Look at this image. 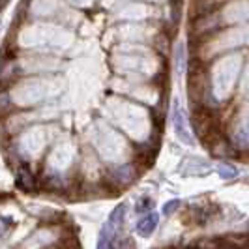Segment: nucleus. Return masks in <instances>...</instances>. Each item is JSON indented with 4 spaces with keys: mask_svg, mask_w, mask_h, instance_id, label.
<instances>
[{
    "mask_svg": "<svg viewBox=\"0 0 249 249\" xmlns=\"http://www.w3.org/2000/svg\"><path fill=\"white\" fill-rule=\"evenodd\" d=\"M173 122H175L176 137L186 144H193V133H191L189 124H187V114L178 103L175 105V111H173Z\"/></svg>",
    "mask_w": 249,
    "mask_h": 249,
    "instance_id": "nucleus-1",
    "label": "nucleus"
},
{
    "mask_svg": "<svg viewBox=\"0 0 249 249\" xmlns=\"http://www.w3.org/2000/svg\"><path fill=\"white\" fill-rule=\"evenodd\" d=\"M158 223H160V217H158V213L150 212L146 215H142L141 219H139L137 223V232L141 234L142 238H148L156 229H158Z\"/></svg>",
    "mask_w": 249,
    "mask_h": 249,
    "instance_id": "nucleus-2",
    "label": "nucleus"
},
{
    "mask_svg": "<svg viewBox=\"0 0 249 249\" xmlns=\"http://www.w3.org/2000/svg\"><path fill=\"white\" fill-rule=\"evenodd\" d=\"M116 234H118V231L107 221V223L103 225V229H101L100 240H98V248L96 249H109V246L112 244V240H114Z\"/></svg>",
    "mask_w": 249,
    "mask_h": 249,
    "instance_id": "nucleus-3",
    "label": "nucleus"
},
{
    "mask_svg": "<svg viewBox=\"0 0 249 249\" xmlns=\"http://www.w3.org/2000/svg\"><path fill=\"white\" fill-rule=\"evenodd\" d=\"M175 70L178 75L186 71V47L182 41H178V45L175 47Z\"/></svg>",
    "mask_w": 249,
    "mask_h": 249,
    "instance_id": "nucleus-4",
    "label": "nucleus"
},
{
    "mask_svg": "<svg viewBox=\"0 0 249 249\" xmlns=\"http://www.w3.org/2000/svg\"><path fill=\"white\" fill-rule=\"evenodd\" d=\"M17 186L21 189H25V191L34 189V178L28 173L26 167H19V171H17Z\"/></svg>",
    "mask_w": 249,
    "mask_h": 249,
    "instance_id": "nucleus-5",
    "label": "nucleus"
},
{
    "mask_svg": "<svg viewBox=\"0 0 249 249\" xmlns=\"http://www.w3.org/2000/svg\"><path fill=\"white\" fill-rule=\"evenodd\" d=\"M131 178H133V171H131V167H120V169H118V171H114V175H112V180H116L118 187L127 184Z\"/></svg>",
    "mask_w": 249,
    "mask_h": 249,
    "instance_id": "nucleus-6",
    "label": "nucleus"
},
{
    "mask_svg": "<svg viewBox=\"0 0 249 249\" xmlns=\"http://www.w3.org/2000/svg\"><path fill=\"white\" fill-rule=\"evenodd\" d=\"M217 173H219V176L225 178V180H232V178L238 176V169L232 167L231 163H219V165H217Z\"/></svg>",
    "mask_w": 249,
    "mask_h": 249,
    "instance_id": "nucleus-7",
    "label": "nucleus"
},
{
    "mask_svg": "<svg viewBox=\"0 0 249 249\" xmlns=\"http://www.w3.org/2000/svg\"><path fill=\"white\" fill-rule=\"evenodd\" d=\"M112 249H135V244L129 240V238L125 236H114V240H112Z\"/></svg>",
    "mask_w": 249,
    "mask_h": 249,
    "instance_id": "nucleus-8",
    "label": "nucleus"
},
{
    "mask_svg": "<svg viewBox=\"0 0 249 249\" xmlns=\"http://www.w3.org/2000/svg\"><path fill=\"white\" fill-rule=\"evenodd\" d=\"M152 204H154V202H152L148 197H142V199L137 202V208H135V210H137V212H148L150 213V208H152Z\"/></svg>",
    "mask_w": 249,
    "mask_h": 249,
    "instance_id": "nucleus-9",
    "label": "nucleus"
},
{
    "mask_svg": "<svg viewBox=\"0 0 249 249\" xmlns=\"http://www.w3.org/2000/svg\"><path fill=\"white\" fill-rule=\"evenodd\" d=\"M178 206H180V200H176V199L175 200H169V202L163 206V215H171V213L175 212Z\"/></svg>",
    "mask_w": 249,
    "mask_h": 249,
    "instance_id": "nucleus-10",
    "label": "nucleus"
},
{
    "mask_svg": "<svg viewBox=\"0 0 249 249\" xmlns=\"http://www.w3.org/2000/svg\"><path fill=\"white\" fill-rule=\"evenodd\" d=\"M12 229V219L10 217H0V238L4 236Z\"/></svg>",
    "mask_w": 249,
    "mask_h": 249,
    "instance_id": "nucleus-11",
    "label": "nucleus"
},
{
    "mask_svg": "<svg viewBox=\"0 0 249 249\" xmlns=\"http://www.w3.org/2000/svg\"><path fill=\"white\" fill-rule=\"evenodd\" d=\"M8 103H10V100H8V94H6V92H0V112L6 111V109L10 107Z\"/></svg>",
    "mask_w": 249,
    "mask_h": 249,
    "instance_id": "nucleus-12",
    "label": "nucleus"
}]
</instances>
